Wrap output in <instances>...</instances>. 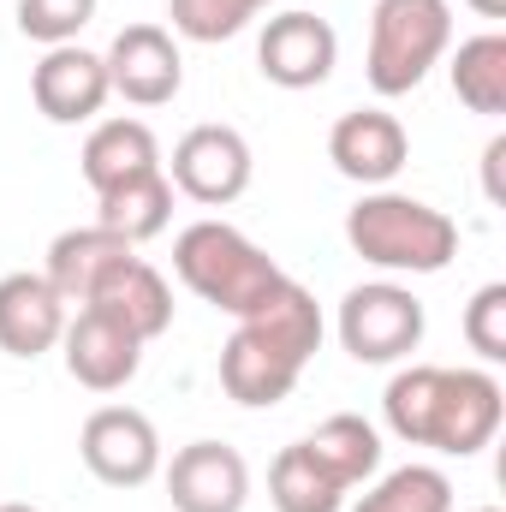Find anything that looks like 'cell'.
I'll return each instance as SVG.
<instances>
[{"label": "cell", "mask_w": 506, "mask_h": 512, "mask_svg": "<svg viewBox=\"0 0 506 512\" xmlns=\"http://www.w3.org/2000/svg\"><path fill=\"white\" fill-rule=\"evenodd\" d=\"M381 417L405 447H435L447 459H471L501 435L506 393L489 370H441L405 364L381 393Z\"/></svg>", "instance_id": "cell-1"}, {"label": "cell", "mask_w": 506, "mask_h": 512, "mask_svg": "<svg viewBox=\"0 0 506 512\" xmlns=\"http://www.w3.org/2000/svg\"><path fill=\"white\" fill-rule=\"evenodd\" d=\"M346 245L387 274H441L459 256V221L405 191H364L346 209Z\"/></svg>", "instance_id": "cell-2"}, {"label": "cell", "mask_w": 506, "mask_h": 512, "mask_svg": "<svg viewBox=\"0 0 506 512\" xmlns=\"http://www.w3.org/2000/svg\"><path fill=\"white\" fill-rule=\"evenodd\" d=\"M173 274L185 280V292H197L203 304L227 310L233 322L251 316L256 304L286 280V268L256 239H245L239 227H227V221H191L173 239Z\"/></svg>", "instance_id": "cell-3"}, {"label": "cell", "mask_w": 506, "mask_h": 512, "mask_svg": "<svg viewBox=\"0 0 506 512\" xmlns=\"http://www.w3.org/2000/svg\"><path fill=\"white\" fill-rule=\"evenodd\" d=\"M453 48V6L447 0H376L370 12V90L411 96Z\"/></svg>", "instance_id": "cell-4"}, {"label": "cell", "mask_w": 506, "mask_h": 512, "mask_svg": "<svg viewBox=\"0 0 506 512\" xmlns=\"http://www.w3.org/2000/svg\"><path fill=\"white\" fill-rule=\"evenodd\" d=\"M334 328H340L346 358H358V364H405L423 346L429 316H423V298L411 286H399V280H364V286H352L340 298Z\"/></svg>", "instance_id": "cell-5"}, {"label": "cell", "mask_w": 506, "mask_h": 512, "mask_svg": "<svg viewBox=\"0 0 506 512\" xmlns=\"http://www.w3.org/2000/svg\"><path fill=\"white\" fill-rule=\"evenodd\" d=\"M256 155L245 143V131L233 126H191L173 143V191H185L203 209H227L251 191Z\"/></svg>", "instance_id": "cell-6"}, {"label": "cell", "mask_w": 506, "mask_h": 512, "mask_svg": "<svg viewBox=\"0 0 506 512\" xmlns=\"http://www.w3.org/2000/svg\"><path fill=\"white\" fill-rule=\"evenodd\" d=\"M78 453H84L90 477L108 483V489H143L161 471V435H155V423L137 405H102V411H90L84 435H78Z\"/></svg>", "instance_id": "cell-7"}, {"label": "cell", "mask_w": 506, "mask_h": 512, "mask_svg": "<svg viewBox=\"0 0 506 512\" xmlns=\"http://www.w3.org/2000/svg\"><path fill=\"white\" fill-rule=\"evenodd\" d=\"M102 66H108V90L131 108H167L185 90V54H179L173 30H161V24H126L108 42Z\"/></svg>", "instance_id": "cell-8"}, {"label": "cell", "mask_w": 506, "mask_h": 512, "mask_svg": "<svg viewBox=\"0 0 506 512\" xmlns=\"http://www.w3.org/2000/svg\"><path fill=\"white\" fill-rule=\"evenodd\" d=\"M256 66H262V78L280 84V90H316V84H328L334 66H340V36H334V24L316 18V12H280V18H268L262 36H256Z\"/></svg>", "instance_id": "cell-9"}, {"label": "cell", "mask_w": 506, "mask_h": 512, "mask_svg": "<svg viewBox=\"0 0 506 512\" xmlns=\"http://www.w3.org/2000/svg\"><path fill=\"white\" fill-rule=\"evenodd\" d=\"M328 161L340 179H352L364 191H387L411 161V137L387 108H352L328 131Z\"/></svg>", "instance_id": "cell-10"}, {"label": "cell", "mask_w": 506, "mask_h": 512, "mask_svg": "<svg viewBox=\"0 0 506 512\" xmlns=\"http://www.w3.org/2000/svg\"><path fill=\"white\" fill-rule=\"evenodd\" d=\"M167 501L173 512H245L251 501V465L227 441H191L167 465Z\"/></svg>", "instance_id": "cell-11"}, {"label": "cell", "mask_w": 506, "mask_h": 512, "mask_svg": "<svg viewBox=\"0 0 506 512\" xmlns=\"http://www.w3.org/2000/svg\"><path fill=\"white\" fill-rule=\"evenodd\" d=\"M60 352H66V376L78 387H90V393H120V387H131L137 370H143V340L126 334L120 322H108L102 310L66 316Z\"/></svg>", "instance_id": "cell-12"}, {"label": "cell", "mask_w": 506, "mask_h": 512, "mask_svg": "<svg viewBox=\"0 0 506 512\" xmlns=\"http://www.w3.org/2000/svg\"><path fill=\"white\" fill-rule=\"evenodd\" d=\"M30 96H36V108H42L48 126H84V120H96V114L108 108L114 90H108V66H102V54L66 42V48H48V54L36 60V72H30Z\"/></svg>", "instance_id": "cell-13"}, {"label": "cell", "mask_w": 506, "mask_h": 512, "mask_svg": "<svg viewBox=\"0 0 506 512\" xmlns=\"http://www.w3.org/2000/svg\"><path fill=\"white\" fill-rule=\"evenodd\" d=\"M66 334V298L42 274H0V352L6 358H42Z\"/></svg>", "instance_id": "cell-14"}, {"label": "cell", "mask_w": 506, "mask_h": 512, "mask_svg": "<svg viewBox=\"0 0 506 512\" xmlns=\"http://www.w3.org/2000/svg\"><path fill=\"white\" fill-rule=\"evenodd\" d=\"M84 310H102L108 322H120L126 334H137V340L149 346V340H161V334L173 328V286H167L161 268H149L143 256H126V262L90 292Z\"/></svg>", "instance_id": "cell-15"}, {"label": "cell", "mask_w": 506, "mask_h": 512, "mask_svg": "<svg viewBox=\"0 0 506 512\" xmlns=\"http://www.w3.org/2000/svg\"><path fill=\"white\" fill-rule=\"evenodd\" d=\"M126 256H137L126 245V239H114L108 227H66L54 245H48V268H42V280L66 298V310H84L90 304V292L126 262Z\"/></svg>", "instance_id": "cell-16"}, {"label": "cell", "mask_w": 506, "mask_h": 512, "mask_svg": "<svg viewBox=\"0 0 506 512\" xmlns=\"http://www.w3.org/2000/svg\"><path fill=\"white\" fill-rule=\"evenodd\" d=\"M298 364L292 358H280L262 334H251L245 322L227 334V346H221V387H227V399H239L245 411H268V405H280L292 387H298Z\"/></svg>", "instance_id": "cell-17"}, {"label": "cell", "mask_w": 506, "mask_h": 512, "mask_svg": "<svg viewBox=\"0 0 506 512\" xmlns=\"http://www.w3.org/2000/svg\"><path fill=\"white\" fill-rule=\"evenodd\" d=\"M84 185L102 197V191H120L131 179H143V173H161V143H155V131L143 126V120H102V126L84 137Z\"/></svg>", "instance_id": "cell-18"}, {"label": "cell", "mask_w": 506, "mask_h": 512, "mask_svg": "<svg viewBox=\"0 0 506 512\" xmlns=\"http://www.w3.org/2000/svg\"><path fill=\"white\" fill-rule=\"evenodd\" d=\"M304 447H310V459H316L346 495L364 489L381 471V435H376V423H364L358 411H334L328 423H316V435H304Z\"/></svg>", "instance_id": "cell-19"}, {"label": "cell", "mask_w": 506, "mask_h": 512, "mask_svg": "<svg viewBox=\"0 0 506 512\" xmlns=\"http://www.w3.org/2000/svg\"><path fill=\"white\" fill-rule=\"evenodd\" d=\"M167 221H173V179H167V167L96 197V227H108L114 239H126L131 251L149 245V239H161Z\"/></svg>", "instance_id": "cell-20"}, {"label": "cell", "mask_w": 506, "mask_h": 512, "mask_svg": "<svg viewBox=\"0 0 506 512\" xmlns=\"http://www.w3.org/2000/svg\"><path fill=\"white\" fill-rule=\"evenodd\" d=\"M447 78H453V96H459L471 114L501 120L506 114V36L501 30H483V36L459 42Z\"/></svg>", "instance_id": "cell-21"}, {"label": "cell", "mask_w": 506, "mask_h": 512, "mask_svg": "<svg viewBox=\"0 0 506 512\" xmlns=\"http://www.w3.org/2000/svg\"><path fill=\"white\" fill-rule=\"evenodd\" d=\"M268 501H274V512H346L352 495L310 459L304 441H292L268 465Z\"/></svg>", "instance_id": "cell-22"}, {"label": "cell", "mask_w": 506, "mask_h": 512, "mask_svg": "<svg viewBox=\"0 0 506 512\" xmlns=\"http://www.w3.org/2000/svg\"><path fill=\"white\" fill-rule=\"evenodd\" d=\"M352 512H453V483L441 465H399L376 477Z\"/></svg>", "instance_id": "cell-23"}, {"label": "cell", "mask_w": 506, "mask_h": 512, "mask_svg": "<svg viewBox=\"0 0 506 512\" xmlns=\"http://www.w3.org/2000/svg\"><path fill=\"white\" fill-rule=\"evenodd\" d=\"M268 12V0H167V18L185 42H233Z\"/></svg>", "instance_id": "cell-24"}, {"label": "cell", "mask_w": 506, "mask_h": 512, "mask_svg": "<svg viewBox=\"0 0 506 512\" xmlns=\"http://www.w3.org/2000/svg\"><path fill=\"white\" fill-rule=\"evenodd\" d=\"M96 18V0H18V30L42 48H66Z\"/></svg>", "instance_id": "cell-25"}, {"label": "cell", "mask_w": 506, "mask_h": 512, "mask_svg": "<svg viewBox=\"0 0 506 512\" xmlns=\"http://www.w3.org/2000/svg\"><path fill=\"white\" fill-rule=\"evenodd\" d=\"M465 346L483 364H506V280L477 286V298L465 304Z\"/></svg>", "instance_id": "cell-26"}, {"label": "cell", "mask_w": 506, "mask_h": 512, "mask_svg": "<svg viewBox=\"0 0 506 512\" xmlns=\"http://www.w3.org/2000/svg\"><path fill=\"white\" fill-rule=\"evenodd\" d=\"M501 161H506V137H495L489 149H483V191L501 203Z\"/></svg>", "instance_id": "cell-27"}, {"label": "cell", "mask_w": 506, "mask_h": 512, "mask_svg": "<svg viewBox=\"0 0 506 512\" xmlns=\"http://www.w3.org/2000/svg\"><path fill=\"white\" fill-rule=\"evenodd\" d=\"M477 18H506V0H465Z\"/></svg>", "instance_id": "cell-28"}, {"label": "cell", "mask_w": 506, "mask_h": 512, "mask_svg": "<svg viewBox=\"0 0 506 512\" xmlns=\"http://www.w3.org/2000/svg\"><path fill=\"white\" fill-rule=\"evenodd\" d=\"M0 512H42V507H30V501H6Z\"/></svg>", "instance_id": "cell-29"}, {"label": "cell", "mask_w": 506, "mask_h": 512, "mask_svg": "<svg viewBox=\"0 0 506 512\" xmlns=\"http://www.w3.org/2000/svg\"><path fill=\"white\" fill-rule=\"evenodd\" d=\"M477 512H501V507H477Z\"/></svg>", "instance_id": "cell-30"}]
</instances>
